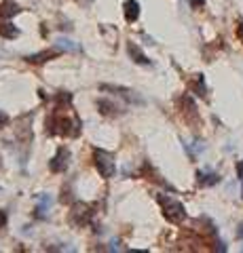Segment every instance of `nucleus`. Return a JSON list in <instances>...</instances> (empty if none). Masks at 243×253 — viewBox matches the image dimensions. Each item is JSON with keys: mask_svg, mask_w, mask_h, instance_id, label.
<instances>
[{"mask_svg": "<svg viewBox=\"0 0 243 253\" xmlns=\"http://www.w3.org/2000/svg\"><path fill=\"white\" fill-rule=\"evenodd\" d=\"M156 201L161 205L165 219H169L171 224H180V221L186 219V209L178 199H174V196H169V194H156Z\"/></svg>", "mask_w": 243, "mask_h": 253, "instance_id": "nucleus-1", "label": "nucleus"}, {"mask_svg": "<svg viewBox=\"0 0 243 253\" xmlns=\"http://www.w3.org/2000/svg\"><path fill=\"white\" fill-rule=\"evenodd\" d=\"M93 165H96L97 173L104 179H110L114 173H116L114 154L108 152V150H104V148H96V150H93Z\"/></svg>", "mask_w": 243, "mask_h": 253, "instance_id": "nucleus-2", "label": "nucleus"}, {"mask_svg": "<svg viewBox=\"0 0 243 253\" xmlns=\"http://www.w3.org/2000/svg\"><path fill=\"white\" fill-rule=\"evenodd\" d=\"M91 219H93V209L85 203H76L72 207V211H70V224H72L74 228L87 226Z\"/></svg>", "mask_w": 243, "mask_h": 253, "instance_id": "nucleus-3", "label": "nucleus"}, {"mask_svg": "<svg viewBox=\"0 0 243 253\" xmlns=\"http://www.w3.org/2000/svg\"><path fill=\"white\" fill-rule=\"evenodd\" d=\"M99 89L119 95V97H123L125 101H129V104H136V106H142V104H144V99L140 97V95H136V91L127 89V86H119V84H99Z\"/></svg>", "mask_w": 243, "mask_h": 253, "instance_id": "nucleus-4", "label": "nucleus"}, {"mask_svg": "<svg viewBox=\"0 0 243 253\" xmlns=\"http://www.w3.org/2000/svg\"><path fill=\"white\" fill-rule=\"evenodd\" d=\"M70 167V150L68 148H57L55 156L49 161V171L51 173H64Z\"/></svg>", "mask_w": 243, "mask_h": 253, "instance_id": "nucleus-5", "label": "nucleus"}, {"mask_svg": "<svg viewBox=\"0 0 243 253\" xmlns=\"http://www.w3.org/2000/svg\"><path fill=\"white\" fill-rule=\"evenodd\" d=\"M97 110H99V114H104V116H121L125 114V110L121 106H116L112 99H97Z\"/></svg>", "mask_w": 243, "mask_h": 253, "instance_id": "nucleus-6", "label": "nucleus"}, {"mask_svg": "<svg viewBox=\"0 0 243 253\" xmlns=\"http://www.w3.org/2000/svg\"><path fill=\"white\" fill-rule=\"evenodd\" d=\"M127 53H129V57L138 63V66H150V63H152L136 42H129V44H127Z\"/></svg>", "mask_w": 243, "mask_h": 253, "instance_id": "nucleus-7", "label": "nucleus"}, {"mask_svg": "<svg viewBox=\"0 0 243 253\" xmlns=\"http://www.w3.org/2000/svg\"><path fill=\"white\" fill-rule=\"evenodd\" d=\"M123 11H125V21H138L140 17V2L138 0H125V4H123Z\"/></svg>", "mask_w": 243, "mask_h": 253, "instance_id": "nucleus-8", "label": "nucleus"}, {"mask_svg": "<svg viewBox=\"0 0 243 253\" xmlns=\"http://www.w3.org/2000/svg\"><path fill=\"white\" fill-rule=\"evenodd\" d=\"M61 49L57 46V49H49V51H43V53H34V55H28L26 61L30 63H43V61H49L51 57H55V55H59Z\"/></svg>", "mask_w": 243, "mask_h": 253, "instance_id": "nucleus-9", "label": "nucleus"}, {"mask_svg": "<svg viewBox=\"0 0 243 253\" xmlns=\"http://www.w3.org/2000/svg\"><path fill=\"white\" fill-rule=\"evenodd\" d=\"M0 36H2V38H9V41H13V38H17V36H19V30L13 26V21L2 19V21H0Z\"/></svg>", "mask_w": 243, "mask_h": 253, "instance_id": "nucleus-10", "label": "nucleus"}, {"mask_svg": "<svg viewBox=\"0 0 243 253\" xmlns=\"http://www.w3.org/2000/svg\"><path fill=\"white\" fill-rule=\"evenodd\" d=\"M21 9H19V4H15V2H4V4H0V19H11L15 17Z\"/></svg>", "mask_w": 243, "mask_h": 253, "instance_id": "nucleus-11", "label": "nucleus"}, {"mask_svg": "<svg viewBox=\"0 0 243 253\" xmlns=\"http://www.w3.org/2000/svg\"><path fill=\"white\" fill-rule=\"evenodd\" d=\"M51 209V199L47 194H41L38 196V205H36V217H45L47 213Z\"/></svg>", "mask_w": 243, "mask_h": 253, "instance_id": "nucleus-12", "label": "nucleus"}, {"mask_svg": "<svg viewBox=\"0 0 243 253\" xmlns=\"http://www.w3.org/2000/svg\"><path fill=\"white\" fill-rule=\"evenodd\" d=\"M197 181H199V186H214V184H218L220 181V175H216V173H203V171H199L197 173Z\"/></svg>", "mask_w": 243, "mask_h": 253, "instance_id": "nucleus-13", "label": "nucleus"}, {"mask_svg": "<svg viewBox=\"0 0 243 253\" xmlns=\"http://www.w3.org/2000/svg\"><path fill=\"white\" fill-rule=\"evenodd\" d=\"M57 46H59L61 51H70V53L81 51V44L72 42V41H70V38H57Z\"/></svg>", "mask_w": 243, "mask_h": 253, "instance_id": "nucleus-14", "label": "nucleus"}, {"mask_svg": "<svg viewBox=\"0 0 243 253\" xmlns=\"http://www.w3.org/2000/svg\"><path fill=\"white\" fill-rule=\"evenodd\" d=\"M194 91H197V95H201V97H205V83H203L201 74L197 76V81H194Z\"/></svg>", "mask_w": 243, "mask_h": 253, "instance_id": "nucleus-15", "label": "nucleus"}, {"mask_svg": "<svg viewBox=\"0 0 243 253\" xmlns=\"http://www.w3.org/2000/svg\"><path fill=\"white\" fill-rule=\"evenodd\" d=\"M9 123H11V116L6 114L4 110H0V129H4V126L9 125Z\"/></svg>", "mask_w": 243, "mask_h": 253, "instance_id": "nucleus-16", "label": "nucleus"}, {"mask_svg": "<svg viewBox=\"0 0 243 253\" xmlns=\"http://www.w3.org/2000/svg\"><path fill=\"white\" fill-rule=\"evenodd\" d=\"M6 221H9V215H6V211H0V230L6 226Z\"/></svg>", "mask_w": 243, "mask_h": 253, "instance_id": "nucleus-17", "label": "nucleus"}, {"mask_svg": "<svg viewBox=\"0 0 243 253\" xmlns=\"http://www.w3.org/2000/svg\"><path fill=\"white\" fill-rule=\"evenodd\" d=\"M237 173H239V179H241V184H243V161L237 165Z\"/></svg>", "mask_w": 243, "mask_h": 253, "instance_id": "nucleus-18", "label": "nucleus"}, {"mask_svg": "<svg viewBox=\"0 0 243 253\" xmlns=\"http://www.w3.org/2000/svg\"><path fill=\"white\" fill-rule=\"evenodd\" d=\"M203 2H205V0H191V4L194 6V9H197V6H203Z\"/></svg>", "mask_w": 243, "mask_h": 253, "instance_id": "nucleus-19", "label": "nucleus"}, {"mask_svg": "<svg viewBox=\"0 0 243 253\" xmlns=\"http://www.w3.org/2000/svg\"><path fill=\"white\" fill-rule=\"evenodd\" d=\"M237 32H239V36H241V41H243V21L239 23V30Z\"/></svg>", "mask_w": 243, "mask_h": 253, "instance_id": "nucleus-20", "label": "nucleus"}]
</instances>
